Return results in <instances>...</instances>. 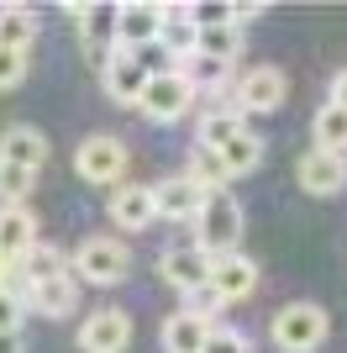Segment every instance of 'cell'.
<instances>
[{
	"mask_svg": "<svg viewBox=\"0 0 347 353\" xmlns=\"http://www.w3.org/2000/svg\"><path fill=\"white\" fill-rule=\"evenodd\" d=\"M216 322H200V316H189V311H174L169 322H163V353H205Z\"/></svg>",
	"mask_w": 347,
	"mask_h": 353,
	"instance_id": "obj_19",
	"label": "cell"
},
{
	"mask_svg": "<svg viewBox=\"0 0 347 353\" xmlns=\"http://www.w3.org/2000/svg\"><path fill=\"white\" fill-rule=\"evenodd\" d=\"M200 59L231 69V63L242 59V27H200Z\"/></svg>",
	"mask_w": 347,
	"mask_h": 353,
	"instance_id": "obj_26",
	"label": "cell"
},
{
	"mask_svg": "<svg viewBox=\"0 0 347 353\" xmlns=\"http://www.w3.org/2000/svg\"><path fill=\"white\" fill-rule=\"evenodd\" d=\"M163 37V6L153 0H127V6H116V48H127V53H143Z\"/></svg>",
	"mask_w": 347,
	"mask_h": 353,
	"instance_id": "obj_8",
	"label": "cell"
},
{
	"mask_svg": "<svg viewBox=\"0 0 347 353\" xmlns=\"http://www.w3.org/2000/svg\"><path fill=\"white\" fill-rule=\"evenodd\" d=\"M205 353H247V338L237 332V327H216L211 343H205Z\"/></svg>",
	"mask_w": 347,
	"mask_h": 353,
	"instance_id": "obj_34",
	"label": "cell"
},
{
	"mask_svg": "<svg viewBox=\"0 0 347 353\" xmlns=\"http://www.w3.org/2000/svg\"><path fill=\"white\" fill-rule=\"evenodd\" d=\"M258 280H263L258 264H253L242 248H237V253H221L216 264H211V285H216V295L227 301V306H231V301H247V295L258 290Z\"/></svg>",
	"mask_w": 347,
	"mask_h": 353,
	"instance_id": "obj_14",
	"label": "cell"
},
{
	"mask_svg": "<svg viewBox=\"0 0 347 353\" xmlns=\"http://www.w3.org/2000/svg\"><path fill=\"white\" fill-rule=\"evenodd\" d=\"M79 348L85 353H127L132 348V316L121 306L90 311V322L79 327Z\"/></svg>",
	"mask_w": 347,
	"mask_h": 353,
	"instance_id": "obj_10",
	"label": "cell"
},
{
	"mask_svg": "<svg viewBox=\"0 0 347 353\" xmlns=\"http://www.w3.org/2000/svg\"><path fill=\"white\" fill-rule=\"evenodd\" d=\"M163 53L169 59H179V63H189L195 53H200V27L189 21V11L185 6H163Z\"/></svg>",
	"mask_w": 347,
	"mask_h": 353,
	"instance_id": "obj_20",
	"label": "cell"
},
{
	"mask_svg": "<svg viewBox=\"0 0 347 353\" xmlns=\"http://www.w3.org/2000/svg\"><path fill=\"white\" fill-rule=\"evenodd\" d=\"M153 195H158L163 221H200L205 201H211V190H200L189 174H174V179H163V185H153Z\"/></svg>",
	"mask_w": 347,
	"mask_h": 353,
	"instance_id": "obj_13",
	"label": "cell"
},
{
	"mask_svg": "<svg viewBox=\"0 0 347 353\" xmlns=\"http://www.w3.org/2000/svg\"><path fill=\"white\" fill-rule=\"evenodd\" d=\"M332 105H342V111H347V69L332 79Z\"/></svg>",
	"mask_w": 347,
	"mask_h": 353,
	"instance_id": "obj_35",
	"label": "cell"
},
{
	"mask_svg": "<svg viewBox=\"0 0 347 353\" xmlns=\"http://www.w3.org/2000/svg\"><path fill=\"white\" fill-rule=\"evenodd\" d=\"M211 264H216V259H211L200 243H185V248H163V253H158V274H163L179 295L211 285Z\"/></svg>",
	"mask_w": 347,
	"mask_h": 353,
	"instance_id": "obj_9",
	"label": "cell"
},
{
	"mask_svg": "<svg viewBox=\"0 0 347 353\" xmlns=\"http://www.w3.org/2000/svg\"><path fill=\"white\" fill-rule=\"evenodd\" d=\"M116 227H127V232H147L153 221H158V195L153 185H116L111 201H105Z\"/></svg>",
	"mask_w": 347,
	"mask_h": 353,
	"instance_id": "obj_11",
	"label": "cell"
},
{
	"mask_svg": "<svg viewBox=\"0 0 347 353\" xmlns=\"http://www.w3.org/2000/svg\"><path fill=\"white\" fill-rule=\"evenodd\" d=\"M27 79V53H11V48H0V90H11Z\"/></svg>",
	"mask_w": 347,
	"mask_h": 353,
	"instance_id": "obj_32",
	"label": "cell"
},
{
	"mask_svg": "<svg viewBox=\"0 0 347 353\" xmlns=\"http://www.w3.org/2000/svg\"><path fill=\"white\" fill-rule=\"evenodd\" d=\"M274 348L279 353H316L321 343H326V332H332V316H326V306H316V301H289V306L274 311Z\"/></svg>",
	"mask_w": 347,
	"mask_h": 353,
	"instance_id": "obj_1",
	"label": "cell"
},
{
	"mask_svg": "<svg viewBox=\"0 0 347 353\" xmlns=\"http://www.w3.org/2000/svg\"><path fill=\"white\" fill-rule=\"evenodd\" d=\"M195 95H200V90L189 85V74L179 69V63H174V69H153V79H147V90H143V105H137V111H143L147 121H163V127H169V121L189 117Z\"/></svg>",
	"mask_w": 347,
	"mask_h": 353,
	"instance_id": "obj_4",
	"label": "cell"
},
{
	"mask_svg": "<svg viewBox=\"0 0 347 353\" xmlns=\"http://www.w3.org/2000/svg\"><path fill=\"white\" fill-rule=\"evenodd\" d=\"M185 11H189L195 27H237V6H231V0H195Z\"/></svg>",
	"mask_w": 347,
	"mask_h": 353,
	"instance_id": "obj_29",
	"label": "cell"
},
{
	"mask_svg": "<svg viewBox=\"0 0 347 353\" xmlns=\"http://www.w3.org/2000/svg\"><path fill=\"white\" fill-rule=\"evenodd\" d=\"M21 316H27V301L0 290V332H21Z\"/></svg>",
	"mask_w": 347,
	"mask_h": 353,
	"instance_id": "obj_33",
	"label": "cell"
},
{
	"mask_svg": "<svg viewBox=\"0 0 347 353\" xmlns=\"http://www.w3.org/2000/svg\"><path fill=\"white\" fill-rule=\"evenodd\" d=\"M79 306V280L74 274H63V280H48V285H32L27 295V311H37V316H69V311Z\"/></svg>",
	"mask_w": 347,
	"mask_h": 353,
	"instance_id": "obj_21",
	"label": "cell"
},
{
	"mask_svg": "<svg viewBox=\"0 0 347 353\" xmlns=\"http://www.w3.org/2000/svg\"><path fill=\"white\" fill-rule=\"evenodd\" d=\"M21 274H27V285H48V280L74 274V269H69V253L58 248V243H37V248L21 259Z\"/></svg>",
	"mask_w": 347,
	"mask_h": 353,
	"instance_id": "obj_23",
	"label": "cell"
},
{
	"mask_svg": "<svg viewBox=\"0 0 347 353\" xmlns=\"http://www.w3.org/2000/svg\"><path fill=\"white\" fill-rule=\"evenodd\" d=\"M32 169H16V163H0V201L6 206H21L27 201V190H32Z\"/></svg>",
	"mask_w": 347,
	"mask_h": 353,
	"instance_id": "obj_30",
	"label": "cell"
},
{
	"mask_svg": "<svg viewBox=\"0 0 347 353\" xmlns=\"http://www.w3.org/2000/svg\"><path fill=\"white\" fill-rule=\"evenodd\" d=\"M311 137H316V148H326V153L347 159V111L326 101V105L316 111V121H311Z\"/></svg>",
	"mask_w": 347,
	"mask_h": 353,
	"instance_id": "obj_24",
	"label": "cell"
},
{
	"mask_svg": "<svg viewBox=\"0 0 347 353\" xmlns=\"http://www.w3.org/2000/svg\"><path fill=\"white\" fill-rule=\"evenodd\" d=\"M221 306H227V301L216 295V285H200V290L185 295V311H189V316H200V322H211V311H221Z\"/></svg>",
	"mask_w": 347,
	"mask_h": 353,
	"instance_id": "obj_31",
	"label": "cell"
},
{
	"mask_svg": "<svg viewBox=\"0 0 347 353\" xmlns=\"http://www.w3.org/2000/svg\"><path fill=\"white\" fill-rule=\"evenodd\" d=\"M69 11H74V21H79L85 48L105 63L116 53V6H69Z\"/></svg>",
	"mask_w": 347,
	"mask_h": 353,
	"instance_id": "obj_18",
	"label": "cell"
},
{
	"mask_svg": "<svg viewBox=\"0 0 347 353\" xmlns=\"http://www.w3.org/2000/svg\"><path fill=\"white\" fill-rule=\"evenodd\" d=\"M0 353H27L21 348V332H0Z\"/></svg>",
	"mask_w": 347,
	"mask_h": 353,
	"instance_id": "obj_36",
	"label": "cell"
},
{
	"mask_svg": "<svg viewBox=\"0 0 347 353\" xmlns=\"http://www.w3.org/2000/svg\"><path fill=\"white\" fill-rule=\"evenodd\" d=\"M69 269H74L79 285H121L127 269H132V253H127L121 237H85V243L74 248Z\"/></svg>",
	"mask_w": 347,
	"mask_h": 353,
	"instance_id": "obj_2",
	"label": "cell"
},
{
	"mask_svg": "<svg viewBox=\"0 0 347 353\" xmlns=\"http://www.w3.org/2000/svg\"><path fill=\"white\" fill-rule=\"evenodd\" d=\"M0 163H16V169H43L48 163V137L37 132V127H27V121H16V127H6L0 132Z\"/></svg>",
	"mask_w": 347,
	"mask_h": 353,
	"instance_id": "obj_17",
	"label": "cell"
},
{
	"mask_svg": "<svg viewBox=\"0 0 347 353\" xmlns=\"http://www.w3.org/2000/svg\"><path fill=\"white\" fill-rule=\"evenodd\" d=\"M37 43V11L32 6H0V48L27 53Z\"/></svg>",
	"mask_w": 347,
	"mask_h": 353,
	"instance_id": "obj_22",
	"label": "cell"
},
{
	"mask_svg": "<svg viewBox=\"0 0 347 353\" xmlns=\"http://www.w3.org/2000/svg\"><path fill=\"white\" fill-rule=\"evenodd\" d=\"M179 69L189 74V85H195V90H211V95H216V90L231 79V69H227V63H211V59H200V53H195L189 63H179Z\"/></svg>",
	"mask_w": 347,
	"mask_h": 353,
	"instance_id": "obj_28",
	"label": "cell"
},
{
	"mask_svg": "<svg viewBox=\"0 0 347 353\" xmlns=\"http://www.w3.org/2000/svg\"><path fill=\"white\" fill-rule=\"evenodd\" d=\"M200 190H227V163H221V153H211V148H189V169H185Z\"/></svg>",
	"mask_w": 347,
	"mask_h": 353,
	"instance_id": "obj_27",
	"label": "cell"
},
{
	"mask_svg": "<svg viewBox=\"0 0 347 353\" xmlns=\"http://www.w3.org/2000/svg\"><path fill=\"white\" fill-rule=\"evenodd\" d=\"M237 132H247V117H242V111H237L231 101L205 105L200 121H195V148H211V153H221V148H227Z\"/></svg>",
	"mask_w": 347,
	"mask_h": 353,
	"instance_id": "obj_16",
	"label": "cell"
},
{
	"mask_svg": "<svg viewBox=\"0 0 347 353\" xmlns=\"http://www.w3.org/2000/svg\"><path fill=\"white\" fill-rule=\"evenodd\" d=\"M37 248V216L27 206H0V264H21Z\"/></svg>",
	"mask_w": 347,
	"mask_h": 353,
	"instance_id": "obj_15",
	"label": "cell"
},
{
	"mask_svg": "<svg viewBox=\"0 0 347 353\" xmlns=\"http://www.w3.org/2000/svg\"><path fill=\"white\" fill-rule=\"evenodd\" d=\"M195 243H200L211 259L237 253V243H242V206H237V195H231V190H211L200 221H195Z\"/></svg>",
	"mask_w": 347,
	"mask_h": 353,
	"instance_id": "obj_3",
	"label": "cell"
},
{
	"mask_svg": "<svg viewBox=\"0 0 347 353\" xmlns=\"http://www.w3.org/2000/svg\"><path fill=\"white\" fill-rule=\"evenodd\" d=\"M284 69H274V63H258V69H247L242 79H237V90H231V105L242 111V117H269V111H279L284 105Z\"/></svg>",
	"mask_w": 347,
	"mask_h": 353,
	"instance_id": "obj_5",
	"label": "cell"
},
{
	"mask_svg": "<svg viewBox=\"0 0 347 353\" xmlns=\"http://www.w3.org/2000/svg\"><path fill=\"white\" fill-rule=\"evenodd\" d=\"M295 179H300L305 195H337L347 185V159H337L326 148H311V153H300V163H295Z\"/></svg>",
	"mask_w": 347,
	"mask_h": 353,
	"instance_id": "obj_12",
	"label": "cell"
},
{
	"mask_svg": "<svg viewBox=\"0 0 347 353\" xmlns=\"http://www.w3.org/2000/svg\"><path fill=\"white\" fill-rule=\"evenodd\" d=\"M221 163H227V174H231V179L253 174V169L263 163V137L253 132V127H247V132H237L227 148H221Z\"/></svg>",
	"mask_w": 347,
	"mask_h": 353,
	"instance_id": "obj_25",
	"label": "cell"
},
{
	"mask_svg": "<svg viewBox=\"0 0 347 353\" xmlns=\"http://www.w3.org/2000/svg\"><path fill=\"white\" fill-rule=\"evenodd\" d=\"M147 79H153V63L127 53V48H116L111 59L101 63V85H105V95H111L116 105H143Z\"/></svg>",
	"mask_w": 347,
	"mask_h": 353,
	"instance_id": "obj_7",
	"label": "cell"
},
{
	"mask_svg": "<svg viewBox=\"0 0 347 353\" xmlns=\"http://www.w3.org/2000/svg\"><path fill=\"white\" fill-rule=\"evenodd\" d=\"M74 169H79V179H90V185H111L127 174V143L111 132H95L79 143V153H74Z\"/></svg>",
	"mask_w": 347,
	"mask_h": 353,
	"instance_id": "obj_6",
	"label": "cell"
}]
</instances>
